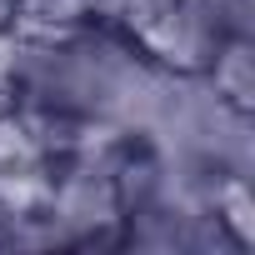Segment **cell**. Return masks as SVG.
Here are the masks:
<instances>
[{"instance_id":"6da1fadb","label":"cell","mask_w":255,"mask_h":255,"mask_svg":"<svg viewBox=\"0 0 255 255\" xmlns=\"http://www.w3.org/2000/svg\"><path fill=\"white\" fill-rule=\"evenodd\" d=\"M210 85L235 105V110H250L255 105V55H250V35H230L215 45L210 65H205Z\"/></svg>"},{"instance_id":"7a4b0ae2","label":"cell","mask_w":255,"mask_h":255,"mask_svg":"<svg viewBox=\"0 0 255 255\" xmlns=\"http://www.w3.org/2000/svg\"><path fill=\"white\" fill-rule=\"evenodd\" d=\"M10 20H15V0H0V35L10 30Z\"/></svg>"}]
</instances>
